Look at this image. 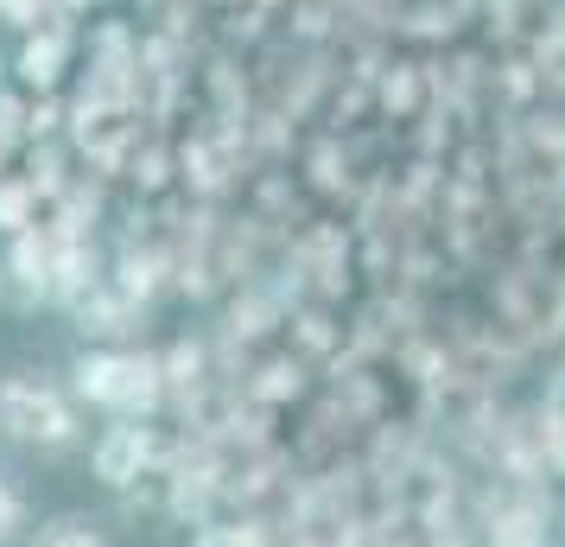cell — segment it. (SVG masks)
I'll return each instance as SVG.
<instances>
[{
	"label": "cell",
	"mask_w": 565,
	"mask_h": 547,
	"mask_svg": "<svg viewBox=\"0 0 565 547\" xmlns=\"http://www.w3.org/2000/svg\"><path fill=\"white\" fill-rule=\"evenodd\" d=\"M26 185L45 204H57V198L71 191V179H64V147H57V140H32L26 147Z\"/></svg>",
	"instance_id": "cell-8"
},
{
	"label": "cell",
	"mask_w": 565,
	"mask_h": 547,
	"mask_svg": "<svg viewBox=\"0 0 565 547\" xmlns=\"http://www.w3.org/2000/svg\"><path fill=\"white\" fill-rule=\"evenodd\" d=\"M71 325L83 332V344H121L128 332H140V306L121 299V293L103 281V287H89L77 306H71Z\"/></svg>",
	"instance_id": "cell-6"
},
{
	"label": "cell",
	"mask_w": 565,
	"mask_h": 547,
	"mask_svg": "<svg viewBox=\"0 0 565 547\" xmlns=\"http://www.w3.org/2000/svg\"><path fill=\"white\" fill-rule=\"evenodd\" d=\"M223 541H230V547H267V522H260V516L223 522Z\"/></svg>",
	"instance_id": "cell-13"
},
{
	"label": "cell",
	"mask_w": 565,
	"mask_h": 547,
	"mask_svg": "<svg viewBox=\"0 0 565 547\" xmlns=\"http://www.w3.org/2000/svg\"><path fill=\"white\" fill-rule=\"evenodd\" d=\"M71 52H77L71 27H39V32H26V39H20V52H13V83H20L26 96H57Z\"/></svg>",
	"instance_id": "cell-5"
},
{
	"label": "cell",
	"mask_w": 565,
	"mask_h": 547,
	"mask_svg": "<svg viewBox=\"0 0 565 547\" xmlns=\"http://www.w3.org/2000/svg\"><path fill=\"white\" fill-rule=\"evenodd\" d=\"M166 465H172V452L159 445L153 420H115V427H103V440L89 445V477L103 491H134L140 477H159Z\"/></svg>",
	"instance_id": "cell-3"
},
{
	"label": "cell",
	"mask_w": 565,
	"mask_h": 547,
	"mask_svg": "<svg viewBox=\"0 0 565 547\" xmlns=\"http://www.w3.org/2000/svg\"><path fill=\"white\" fill-rule=\"evenodd\" d=\"M20 535H26V496L0 477V547H13Z\"/></svg>",
	"instance_id": "cell-11"
},
{
	"label": "cell",
	"mask_w": 565,
	"mask_h": 547,
	"mask_svg": "<svg viewBox=\"0 0 565 547\" xmlns=\"http://www.w3.org/2000/svg\"><path fill=\"white\" fill-rule=\"evenodd\" d=\"M26 547H108V535L96 516H52L26 535Z\"/></svg>",
	"instance_id": "cell-7"
},
{
	"label": "cell",
	"mask_w": 565,
	"mask_h": 547,
	"mask_svg": "<svg viewBox=\"0 0 565 547\" xmlns=\"http://www.w3.org/2000/svg\"><path fill=\"white\" fill-rule=\"evenodd\" d=\"M39 13H45V0H0V20L20 32H39Z\"/></svg>",
	"instance_id": "cell-14"
},
{
	"label": "cell",
	"mask_w": 565,
	"mask_h": 547,
	"mask_svg": "<svg viewBox=\"0 0 565 547\" xmlns=\"http://www.w3.org/2000/svg\"><path fill=\"white\" fill-rule=\"evenodd\" d=\"M39 191H32L26 179H0V235H20V230H32L39 223Z\"/></svg>",
	"instance_id": "cell-9"
},
{
	"label": "cell",
	"mask_w": 565,
	"mask_h": 547,
	"mask_svg": "<svg viewBox=\"0 0 565 547\" xmlns=\"http://www.w3.org/2000/svg\"><path fill=\"white\" fill-rule=\"evenodd\" d=\"M299 389H306V364H299V357L267 364V369H260V382H248V395H255V401H280V395H299Z\"/></svg>",
	"instance_id": "cell-10"
},
{
	"label": "cell",
	"mask_w": 565,
	"mask_h": 547,
	"mask_svg": "<svg viewBox=\"0 0 565 547\" xmlns=\"http://www.w3.org/2000/svg\"><path fill=\"white\" fill-rule=\"evenodd\" d=\"M71 395L108 420H159L166 414V357L159 350H121V344H89L71 364Z\"/></svg>",
	"instance_id": "cell-1"
},
{
	"label": "cell",
	"mask_w": 565,
	"mask_h": 547,
	"mask_svg": "<svg viewBox=\"0 0 565 547\" xmlns=\"http://www.w3.org/2000/svg\"><path fill=\"white\" fill-rule=\"evenodd\" d=\"M559 389H565V364H559Z\"/></svg>",
	"instance_id": "cell-15"
},
{
	"label": "cell",
	"mask_w": 565,
	"mask_h": 547,
	"mask_svg": "<svg viewBox=\"0 0 565 547\" xmlns=\"http://www.w3.org/2000/svg\"><path fill=\"white\" fill-rule=\"evenodd\" d=\"M0 274L13 281V299L20 306H52V235L45 223H32V230L7 235V261H0Z\"/></svg>",
	"instance_id": "cell-4"
},
{
	"label": "cell",
	"mask_w": 565,
	"mask_h": 547,
	"mask_svg": "<svg viewBox=\"0 0 565 547\" xmlns=\"http://www.w3.org/2000/svg\"><path fill=\"white\" fill-rule=\"evenodd\" d=\"M382 103L394 108V115H413V103H419V83H413V71H401V77H382Z\"/></svg>",
	"instance_id": "cell-12"
},
{
	"label": "cell",
	"mask_w": 565,
	"mask_h": 547,
	"mask_svg": "<svg viewBox=\"0 0 565 547\" xmlns=\"http://www.w3.org/2000/svg\"><path fill=\"white\" fill-rule=\"evenodd\" d=\"M0 440L32 445V452H71L83 440V401L57 376L7 369L0 376Z\"/></svg>",
	"instance_id": "cell-2"
}]
</instances>
